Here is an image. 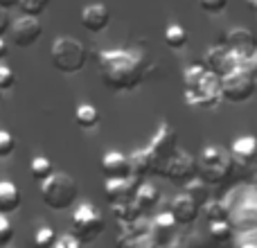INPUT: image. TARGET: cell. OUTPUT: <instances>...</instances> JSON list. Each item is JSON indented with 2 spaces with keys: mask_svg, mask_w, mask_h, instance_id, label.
I'll return each instance as SVG.
<instances>
[{
  "mask_svg": "<svg viewBox=\"0 0 257 248\" xmlns=\"http://www.w3.org/2000/svg\"><path fill=\"white\" fill-rule=\"evenodd\" d=\"M232 163L250 165L257 160V138L255 136H239L230 147Z\"/></svg>",
  "mask_w": 257,
  "mask_h": 248,
  "instance_id": "18",
  "label": "cell"
},
{
  "mask_svg": "<svg viewBox=\"0 0 257 248\" xmlns=\"http://www.w3.org/2000/svg\"><path fill=\"white\" fill-rule=\"evenodd\" d=\"M187 30L183 25H178V23H169L167 27H165V43L169 45L172 50H183L187 45Z\"/></svg>",
  "mask_w": 257,
  "mask_h": 248,
  "instance_id": "20",
  "label": "cell"
},
{
  "mask_svg": "<svg viewBox=\"0 0 257 248\" xmlns=\"http://www.w3.org/2000/svg\"><path fill=\"white\" fill-rule=\"evenodd\" d=\"M199 5L205 14H210V16H219V14L226 12L228 0H199Z\"/></svg>",
  "mask_w": 257,
  "mask_h": 248,
  "instance_id": "27",
  "label": "cell"
},
{
  "mask_svg": "<svg viewBox=\"0 0 257 248\" xmlns=\"http://www.w3.org/2000/svg\"><path fill=\"white\" fill-rule=\"evenodd\" d=\"M14 241V226L9 221V217H3L0 214V248L9 246Z\"/></svg>",
  "mask_w": 257,
  "mask_h": 248,
  "instance_id": "26",
  "label": "cell"
},
{
  "mask_svg": "<svg viewBox=\"0 0 257 248\" xmlns=\"http://www.w3.org/2000/svg\"><path fill=\"white\" fill-rule=\"evenodd\" d=\"M48 5H50V0H18L21 12L30 18H39L48 9Z\"/></svg>",
  "mask_w": 257,
  "mask_h": 248,
  "instance_id": "24",
  "label": "cell"
},
{
  "mask_svg": "<svg viewBox=\"0 0 257 248\" xmlns=\"http://www.w3.org/2000/svg\"><path fill=\"white\" fill-rule=\"evenodd\" d=\"M102 174L104 181H128L133 178L131 158L120 151H108L102 158Z\"/></svg>",
  "mask_w": 257,
  "mask_h": 248,
  "instance_id": "12",
  "label": "cell"
},
{
  "mask_svg": "<svg viewBox=\"0 0 257 248\" xmlns=\"http://www.w3.org/2000/svg\"><path fill=\"white\" fill-rule=\"evenodd\" d=\"M196 174V160L192 158L190 154H183V151H176L174 154V158L167 163V167H165L163 176L169 178V181L174 183H190L192 176Z\"/></svg>",
  "mask_w": 257,
  "mask_h": 248,
  "instance_id": "13",
  "label": "cell"
},
{
  "mask_svg": "<svg viewBox=\"0 0 257 248\" xmlns=\"http://www.w3.org/2000/svg\"><path fill=\"white\" fill-rule=\"evenodd\" d=\"M185 102L194 108H217L221 102V81L210 75L203 66H190L185 70Z\"/></svg>",
  "mask_w": 257,
  "mask_h": 248,
  "instance_id": "2",
  "label": "cell"
},
{
  "mask_svg": "<svg viewBox=\"0 0 257 248\" xmlns=\"http://www.w3.org/2000/svg\"><path fill=\"white\" fill-rule=\"evenodd\" d=\"M16 151V138L9 131H0V158H9Z\"/></svg>",
  "mask_w": 257,
  "mask_h": 248,
  "instance_id": "25",
  "label": "cell"
},
{
  "mask_svg": "<svg viewBox=\"0 0 257 248\" xmlns=\"http://www.w3.org/2000/svg\"><path fill=\"white\" fill-rule=\"evenodd\" d=\"M136 192H138V183L133 178L128 181H106L104 183V196L111 203V208L115 205H124L136 201Z\"/></svg>",
  "mask_w": 257,
  "mask_h": 248,
  "instance_id": "14",
  "label": "cell"
},
{
  "mask_svg": "<svg viewBox=\"0 0 257 248\" xmlns=\"http://www.w3.org/2000/svg\"><path fill=\"white\" fill-rule=\"evenodd\" d=\"M226 48L235 54L237 59L246 61V59H253L257 54V36L248 27H235L226 34Z\"/></svg>",
  "mask_w": 257,
  "mask_h": 248,
  "instance_id": "11",
  "label": "cell"
},
{
  "mask_svg": "<svg viewBox=\"0 0 257 248\" xmlns=\"http://www.w3.org/2000/svg\"><path fill=\"white\" fill-rule=\"evenodd\" d=\"M79 21H81V25H84V30L93 32V34H99V32H104L108 27V23H111V12H108L106 5L93 3L81 9Z\"/></svg>",
  "mask_w": 257,
  "mask_h": 248,
  "instance_id": "15",
  "label": "cell"
},
{
  "mask_svg": "<svg viewBox=\"0 0 257 248\" xmlns=\"http://www.w3.org/2000/svg\"><path fill=\"white\" fill-rule=\"evenodd\" d=\"M50 61L54 70L63 75H77L88 63V48L72 36H59L50 48Z\"/></svg>",
  "mask_w": 257,
  "mask_h": 248,
  "instance_id": "3",
  "label": "cell"
},
{
  "mask_svg": "<svg viewBox=\"0 0 257 248\" xmlns=\"http://www.w3.org/2000/svg\"><path fill=\"white\" fill-rule=\"evenodd\" d=\"M232 156L221 147H205L196 160V176L205 185H221L232 174Z\"/></svg>",
  "mask_w": 257,
  "mask_h": 248,
  "instance_id": "5",
  "label": "cell"
},
{
  "mask_svg": "<svg viewBox=\"0 0 257 248\" xmlns=\"http://www.w3.org/2000/svg\"><path fill=\"white\" fill-rule=\"evenodd\" d=\"M199 210H201V205L196 203L192 196L181 194V196H176V199H174L172 212H169V214H172V219L176 221V226H190V223L196 221Z\"/></svg>",
  "mask_w": 257,
  "mask_h": 248,
  "instance_id": "16",
  "label": "cell"
},
{
  "mask_svg": "<svg viewBox=\"0 0 257 248\" xmlns=\"http://www.w3.org/2000/svg\"><path fill=\"white\" fill-rule=\"evenodd\" d=\"M255 90H257V79L244 70H237L235 75L221 79V99H226L230 104L248 102L255 95Z\"/></svg>",
  "mask_w": 257,
  "mask_h": 248,
  "instance_id": "8",
  "label": "cell"
},
{
  "mask_svg": "<svg viewBox=\"0 0 257 248\" xmlns=\"http://www.w3.org/2000/svg\"><path fill=\"white\" fill-rule=\"evenodd\" d=\"M9 27H12V18H9V12L0 7V39H3V36L9 32Z\"/></svg>",
  "mask_w": 257,
  "mask_h": 248,
  "instance_id": "31",
  "label": "cell"
},
{
  "mask_svg": "<svg viewBox=\"0 0 257 248\" xmlns=\"http://www.w3.org/2000/svg\"><path fill=\"white\" fill-rule=\"evenodd\" d=\"M142 151H145L147 165H149V174H158V176H163L167 163L174 158V154L178 151L176 131H174L167 122H160L156 136L151 138V145L147 147V149H142Z\"/></svg>",
  "mask_w": 257,
  "mask_h": 248,
  "instance_id": "6",
  "label": "cell"
},
{
  "mask_svg": "<svg viewBox=\"0 0 257 248\" xmlns=\"http://www.w3.org/2000/svg\"><path fill=\"white\" fill-rule=\"evenodd\" d=\"M99 79L113 93H126L145 81V61L128 50H102L97 52Z\"/></svg>",
  "mask_w": 257,
  "mask_h": 248,
  "instance_id": "1",
  "label": "cell"
},
{
  "mask_svg": "<svg viewBox=\"0 0 257 248\" xmlns=\"http://www.w3.org/2000/svg\"><path fill=\"white\" fill-rule=\"evenodd\" d=\"M210 230H212V235L217 237V239H228L230 237V226H228L226 221H217V223H210Z\"/></svg>",
  "mask_w": 257,
  "mask_h": 248,
  "instance_id": "29",
  "label": "cell"
},
{
  "mask_svg": "<svg viewBox=\"0 0 257 248\" xmlns=\"http://www.w3.org/2000/svg\"><path fill=\"white\" fill-rule=\"evenodd\" d=\"M54 248H86L81 241H77L72 235H63L57 239V244H54Z\"/></svg>",
  "mask_w": 257,
  "mask_h": 248,
  "instance_id": "30",
  "label": "cell"
},
{
  "mask_svg": "<svg viewBox=\"0 0 257 248\" xmlns=\"http://www.w3.org/2000/svg\"><path fill=\"white\" fill-rule=\"evenodd\" d=\"M7 54H9V45H7V41L0 39V61H5V59H7Z\"/></svg>",
  "mask_w": 257,
  "mask_h": 248,
  "instance_id": "32",
  "label": "cell"
},
{
  "mask_svg": "<svg viewBox=\"0 0 257 248\" xmlns=\"http://www.w3.org/2000/svg\"><path fill=\"white\" fill-rule=\"evenodd\" d=\"M75 122H77V127L90 131V129H95L99 124V111L93 104H79L75 111Z\"/></svg>",
  "mask_w": 257,
  "mask_h": 248,
  "instance_id": "19",
  "label": "cell"
},
{
  "mask_svg": "<svg viewBox=\"0 0 257 248\" xmlns=\"http://www.w3.org/2000/svg\"><path fill=\"white\" fill-rule=\"evenodd\" d=\"M57 239L59 237H57V232H54V228L41 226L34 235V248H54Z\"/></svg>",
  "mask_w": 257,
  "mask_h": 248,
  "instance_id": "23",
  "label": "cell"
},
{
  "mask_svg": "<svg viewBox=\"0 0 257 248\" xmlns=\"http://www.w3.org/2000/svg\"><path fill=\"white\" fill-rule=\"evenodd\" d=\"M41 199L50 210H70L79 199V185L70 174L54 172L45 183H41Z\"/></svg>",
  "mask_w": 257,
  "mask_h": 248,
  "instance_id": "4",
  "label": "cell"
},
{
  "mask_svg": "<svg viewBox=\"0 0 257 248\" xmlns=\"http://www.w3.org/2000/svg\"><path fill=\"white\" fill-rule=\"evenodd\" d=\"M0 102H3V90H0Z\"/></svg>",
  "mask_w": 257,
  "mask_h": 248,
  "instance_id": "35",
  "label": "cell"
},
{
  "mask_svg": "<svg viewBox=\"0 0 257 248\" xmlns=\"http://www.w3.org/2000/svg\"><path fill=\"white\" fill-rule=\"evenodd\" d=\"M41 36H43V25H41L39 18L23 16V18H18V21H12L9 41H12L16 48H32Z\"/></svg>",
  "mask_w": 257,
  "mask_h": 248,
  "instance_id": "10",
  "label": "cell"
},
{
  "mask_svg": "<svg viewBox=\"0 0 257 248\" xmlns=\"http://www.w3.org/2000/svg\"><path fill=\"white\" fill-rule=\"evenodd\" d=\"M156 201H158V190H156L154 185H138L136 201H133V203L138 205V210H140V212L154 208Z\"/></svg>",
  "mask_w": 257,
  "mask_h": 248,
  "instance_id": "21",
  "label": "cell"
},
{
  "mask_svg": "<svg viewBox=\"0 0 257 248\" xmlns=\"http://www.w3.org/2000/svg\"><path fill=\"white\" fill-rule=\"evenodd\" d=\"M246 5H248L250 12H255V14H257V0H246Z\"/></svg>",
  "mask_w": 257,
  "mask_h": 248,
  "instance_id": "34",
  "label": "cell"
},
{
  "mask_svg": "<svg viewBox=\"0 0 257 248\" xmlns=\"http://www.w3.org/2000/svg\"><path fill=\"white\" fill-rule=\"evenodd\" d=\"M16 5H18V0H0V7L7 9V12H9L12 7H16Z\"/></svg>",
  "mask_w": 257,
  "mask_h": 248,
  "instance_id": "33",
  "label": "cell"
},
{
  "mask_svg": "<svg viewBox=\"0 0 257 248\" xmlns=\"http://www.w3.org/2000/svg\"><path fill=\"white\" fill-rule=\"evenodd\" d=\"M205 70L210 75H214L219 81L226 79V77L235 75L239 70V59L226 48V45H212V48L205 52Z\"/></svg>",
  "mask_w": 257,
  "mask_h": 248,
  "instance_id": "9",
  "label": "cell"
},
{
  "mask_svg": "<svg viewBox=\"0 0 257 248\" xmlns=\"http://www.w3.org/2000/svg\"><path fill=\"white\" fill-rule=\"evenodd\" d=\"M16 86V72L7 66H0V90H12Z\"/></svg>",
  "mask_w": 257,
  "mask_h": 248,
  "instance_id": "28",
  "label": "cell"
},
{
  "mask_svg": "<svg viewBox=\"0 0 257 248\" xmlns=\"http://www.w3.org/2000/svg\"><path fill=\"white\" fill-rule=\"evenodd\" d=\"M104 228H106L104 214L99 212L93 203H81L79 208L72 212L70 235L75 237L77 241H81L84 246L93 244V241L104 232Z\"/></svg>",
  "mask_w": 257,
  "mask_h": 248,
  "instance_id": "7",
  "label": "cell"
},
{
  "mask_svg": "<svg viewBox=\"0 0 257 248\" xmlns=\"http://www.w3.org/2000/svg\"><path fill=\"white\" fill-rule=\"evenodd\" d=\"M30 174H32L34 181L45 183L54 174V167H52V163H50L45 156H36V158L30 163Z\"/></svg>",
  "mask_w": 257,
  "mask_h": 248,
  "instance_id": "22",
  "label": "cell"
},
{
  "mask_svg": "<svg viewBox=\"0 0 257 248\" xmlns=\"http://www.w3.org/2000/svg\"><path fill=\"white\" fill-rule=\"evenodd\" d=\"M21 203H23V194L16 183L0 181V214L3 217L16 214L21 210Z\"/></svg>",
  "mask_w": 257,
  "mask_h": 248,
  "instance_id": "17",
  "label": "cell"
}]
</instances>
